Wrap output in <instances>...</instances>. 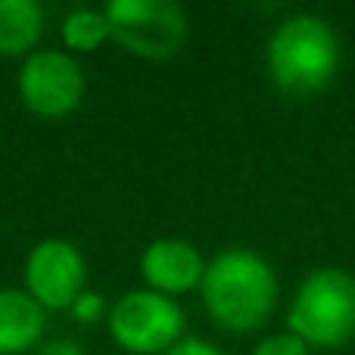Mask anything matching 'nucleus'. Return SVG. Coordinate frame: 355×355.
Here are the masks:
<instances>
[{"label": "nucleus", "instance_id": "1", "mask_svg": "<svg viewBox=\"0 0 355 355\" xmlns=\"http://www.w3.org/2000/svg\"><path fill=\"white\" fill-rule=\"evenodd\" d=\"M200 296L209 318L221 331L250 334L275 315L277 275L256 250L227 246L206 262Z\"/></svg>", "mask_w": 355, "mask_h": 355}, {"label": "nucleus", "instance_id": "2", "mask_svg": "<svg viewBox=\"0 0 355 355\" xmlns=\"http://www.w3.org/2000/svg\"><path fill=\"white\" fill-rule=\"evenodd\" d=\"M340 37L327 19L296 12L277 22L265 47V66L275 87L287 97H315L340 72Z\"/></svg>", "mask_w": 355, "mask_h": 355}, {"label": "nucleus", "instance_id": "3", "mask_svg": "<svg viewBox=\"0 0 355 355\" xmlns=\"http://www.w3.org/2000/svg\"><path fill=\"white\" fill-rule=\"evenodd\" d=\"M287 331L309 349H340L355 337V275L346 268H315L302 277L287 309Z\"/></svg>", "mask_w": 355, "mask_h": 355}, {"label": "nucleus", "instance_id": "4", "mask_svg": "<svg viewBox=\"0 0 355 355\" xmlns=\"http://www.w3.org/2000/svg\"><path fill=\"white\" fill-rule=\"evenodd\" d=\"M112 41L141 60H172L190 37V19L175 0H110Z\"/></svg>", "mask_w": 355, "mask_h": 355}, {"label": "nucleus", "instance_id": "5", "mask_svg": "<svg viewBox=\"0 0 355 355\" xmlns=\"http://www.w3.org/2000/svg\"><path fill=\"white\" fill-rule=\"evenodd\" d=\"M106 324L119 349L131 355H166L184 340V309L156 290H128L112 302Z\"/></svg>", "mask_w": 355, "mask_h": 355}, {"label": "nucleus", "instance_id": "6", "mask_svg": "<svg viewBox=\"0 0 355 355\" xmlns=\"http://www.w3.org/2000/svg\"><path fill=\"white\" fill-rule=\"evenodd\" d=\"M19 97L35 116L62 119L85 100V72L66 50H35L19 66Z\"/></svg>", "mask_w": 355, "mask_h": 355}, {"label": "nucleus", "instance_id": "7", "mask_svg": "<svg viewBox=\"0 0 355 355\" xmlns=\"http://www.w3.org/2000/svg\"><path fill=\"white\" fill-rule=\"evenodd\" d=\"M87 265L78 246L62 237H47L35 243L25 259V293L44 312L72 309L75 300L85 293Z\"/></svg>", "mask_w": 355, "mask_h": 355}, {"label": "nucleus", "instance_id": "8", "mask_svg": "<svg viewBox=\"0 0 355 355\" xmlns=\"http://www.w3.org/2000/svg\"><path fill=\"white\" fill-rule=\"evenodd\" d=\"M206 262L200 250L190 240L181 237H159L144 250L141 256V277L147 290H156L162 296L190 293L202 284Z\"/></svg>", "mask_w": 355, "mask_h": 355}, {"label": "nucleus", "instance_id": "9", "mask_svg": "<svg viewBox=\"0 0 355 355\" xmlns=\"http://www.w3.org/2000/svg\"><path fill=\"white\" fill-rule=\"evenodd\" d=\"M47 312L25 290H0V355H25L44 343Z\"/></svg>", "mask_w": 355, "mask_h": 355}, {"label": "nucleus", "instance_id": "10", "mask_svg": "<svg viewBox=\"0 0 355 355\" xmlns=\"http://www.w3.org/2000/svg\"><path fill=\"white\" fill-rule=\"evenodd\" d=\"M44 35V6L37 0H0V56L35 53Z\"/></svg>", "mask_w": 355, "mask_h": 355}, {"label": "nucleus", "instance_id": "11", "mask_svg": "<svg viewBox=\"0 0 355 355\" xmlns=\"http://www.w3.org/2000/svg\"><path fill=\"white\" fill-rule=\"evenodd\" d=\"M62 44L69 50H78V53H91V50L103 47L112 37L110 19H106L103 10H91V6H81V10H72L60 25Z\"/></svg>", "mask_w": 355, "mask_h": 355}, {"label": "nucleus", "instance_id": "12", "mask_svg": "<svg viewBox=\"0 0 355 355\" xmlns=\"http://www.w3.org/2000/svg\"><path fill=\"white\" fill-rule=\"evenodd\" d=\"M306 343H302L300 337H293V334H271V337L259 340V346L252 349V355H309Z\"/></svg>", "mask_w": 355, "mask_h": 355}, {"label": "nucleus", "instance_id": "13", "mask_svg": "<svg viewBox=\"0 0 355 355\" xmlns=\"http://www.w3.org/2000/svg\"><path fill=\"white\" fill-rule=\"evenodd\" d=\"M72 315H75V321H81V324H94V321L103 315V296H100V293H87V290H85V293L75 300Z\"/></svg>", "mask_w": 355, "mask_h": 355}, {"label": "nucleus", "instance_id": "14", "mask_svg": "<svg viewBox=\"0 0 355 355\" xmlns=\"http://www.w3.org/2000/svg\"><path fill=\"white\" fill-rule=\"evenodd\" d=\"M166 355H225V352L202 337H184L181 343H175Z\"/></svg>", "mask_w": 355, "mask_h": 355}, {"label": "nucleus", "instance_id": "15", "mask_svg": "<svg viewBox=\"0 0 355 355\" xmlns=\"http://www.w3.org/2000/svg\"><path fill=\"white\" fill-rule=\"evenodd\" d=\"M35 355H85L78 340H69V337H56V340H47L35 349Z\"/></svg>", "mask_w": 355, "mask_h": 355}]
</instances>
